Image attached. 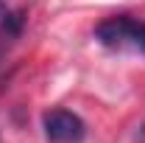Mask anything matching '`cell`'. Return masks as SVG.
<instances>
[{
	"instance_id": "7a4b0ae2",
	"label": "cell",
	"mask_w": 145,
	"mask_h": 143,
	"mask_svg": "<svg viewBox=\"0 0 145 143\" xmlns=\"http://www.w3.org/2000/svg\"><path fill=\"white\" fill-rule=\"evenodd\" d=\"M42 126H45V138L50 143H81L84 135H87L84 121L75 112H70V109H50V112H45Z\"/></svg>"
},
{
	"instance_id": "3957f363",
	"label": "cell",
	"mask_w": 145,
	"mask_h": 143,
	"mask_svg": "<svg viewBox=\"0 0 145 143\" xmlns=\"http://www.w3.org/2000/svg\"><path fill=\"white\" fill-rule=\"evenodd\" d=\"M6 20H8V9H6V3L0 0V31H6Z\"/></svg>"
},
{
	"instance_id": "6da1fadb",
	"label": "cell",
	"mask_w": 145,
	"mask_h": 143,
	"mask_svg": "<svg viewBox=\"0 0 145 143\" xmlns=\"http://www.w3.org/2000/svg\"><path fill=\"white\" fill-rule=\"evenodd\" d=\"M95 36L106 48H131V51L145 54V23H140V20H131V17L103 20L95 28Z\"/></svg>"
}]
</instances>
